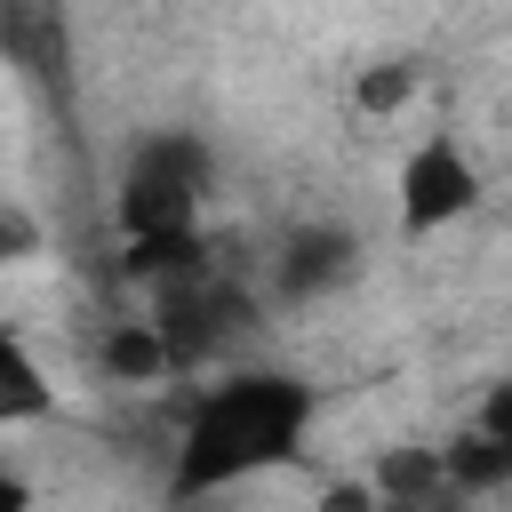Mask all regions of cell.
<instances>
[{
    "label": "cell",
    "instance_id": "cell-1",
    "mask_svg": "<svg viewBox=\"0 0 512 512\" xmlns=\"http://www.w3.org/2000/svg\"><path fill=\"white\" fill-rule=\"evenodd\" d=\"M320 424V384L296 368H224L192 392L176 448H168V496L200 504V496H232L248 480H272L288 464H304Z\"/></svg>",
    "mask_w": 512,
    "mask_h": 512
},
{
    "label": "cell",
    "instance_id": "cell-2",
    "mask_svg": "<svg viewBox=\"0 0 512 512\" xmlns=\"http://www.w3.org/2000/svg\"><path fill=\"white\" fill-rule=\"evenodd\" d=\"M208 176H216V160H208V144L192 128H160V136H144L128 152L120 192H112V216H120V232H128V248L144 264L192 248V216L208 200Z\"/></svg>",
    "mask_w": 512,
    "mask_h": 512
},
{
    "label": "cell",
    "instance_id": "cell-3",
    "mask_svg": "<svg viewBox=\"0 0 512 512\" xmlns=\"http://www.w3.org/2000/svg\"><path fill=\"white\" fill-rule=\"evenodd\" d=\"M480 200H488L480 160H472V144L448 136V128L416 136V144L400 152V168H392V224H400V240H440V232L472 224Z\"/></svg>",
    "mask_w": 512,
    "mask_h": 512
},
{
    "label": "cell",
    "instance_id": "cell-4",
    "mask_svg": "<svg viewBox=\"0 0 512 512\" xmlns=\"http://www.w3.org/2000/svg\"><path fill=\"white\" fill-rule=\"evenodd\" d=\"M360 272V232L352 224H296L272 256V288L280 296H328Z\"/></svg>",
    "mask_w": 512,
    "mask_h": 512
},
{
    "label": "cell",
    "instance_id": "cell-5",
    "mask_svg": "<svg viewBox=\"0 0 512 512\" xmlns=\"http://www.w3.org/2000/svg\"><path fill=\"white\" fill-rule=\"evenodd\" d=\"M64 408V384L48 376V360L24 344V328H8L0 320V440L8 432H32V424H48Z\"/></svg>",
    "mask_w": 512,
    "mask_h": 512
},
{
    "label": "cell",
    "instance_id": "cell-6",
    "mask_svg": "<svg viewBox=\"0 0 512 512\" xmlns=\"http://www.w3.org/2000/svg\"><path fill=\"white\" fill-rule=\"evenodd\" d=\"M176 368V344L160 320H104L96 336V376L104 384H160Z\"/></svg>",
    "mask_w": 512,
    "mask_h": 512
},
{
    "label": "cell",
    "instance_id": "cell-7",
    "mask_svg": "<svg viewBox=\"0 0 512 512\" xmlns=\"http://www.w3.org/2000/svg\"><path fill=\"white\" fill-rule=\"evenodd\" d=\"M416 96V72L408 64H368L360 72V112H400Z\"/></svg>",
    "mask_w": 512,
    "mask_h": 512
},
{
    "label": "cell",
    "instance_id": "cell-8",
    "mask_svg": "<svg viewBox=\"0 0 512 512\" xmlns=\"http://www.w3.org/2000/svg\"><path fill=\"white\" fill-rule=\"evenodd\" d=\"M24 256H40V216L0 192V264H24Z\"/></svg>",
    "mask_w": 512,
    "mask_h": 512
},
{
    "label": "cell",
    "instance_id": "cell-9",
    "mask_svg": "<svg viewBox=\"0 0 512 512\" xmlns=\"http://www.w3.org/2000/svg\"><path fill=\"white\" fill-rule=\"evenodd\" d=\"M312 512H376V488L352 472V480H328L320 496H312Z\"/></svg>",
    "mask_w": 512,
    "mask_h": 512
},
{
    "label": "cell",
    "instance_id": "cell-10",
    "mask_svg": "<svg viewBox=\"0 0 512 512\" xmlns=\"http://www.w3.org/2000/svg\"><path fill=\"white\" fill-rule=\"evenodd\" d=\"M0 512H40V496H32V480L0 456Z\"/></svg>",
    "mask_w": 512,
    "mask_h": 512
}]
</instances>
